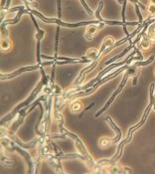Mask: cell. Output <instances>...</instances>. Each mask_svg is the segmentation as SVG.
Wrapping results in <instances>:
<instances>
[{
  "label": "cell",
  "instance_id": "cell-1",
  "mask_svg": "<svg viewBox=\"0 0 155 174\" xmlns=\"http://www.w3.org/2000/svg\"><path fill=\"white\" fill-rule=\"evenodd\" d=\"M41 64H38L37 66H30V67H25V68L19 69L18 71H15L14 73L12 74H9V75H2L1 76V80H5V79H9V78H14L17 75H20L21 73H24L26 71H31V70H37V69H40L41 68Z\"/></svg>",
  "mask_w": 155,
  "mask_h": 174
},
{
  "label": "cell",
  "instance_id": "cell-2",
  "mask_svg": "<svg viewBox=\"0 0 155 174\" xmlns=\"http://www.w3.org/2000/svg\"><path fill=\"white\" fill-rule=\"evenodd\" d=\"M127 76H128V74H127V73H126V75H125V78H124V80H123V82H122V84H121V85H120V87L118 88V89H117V90H116V92H115V93H114V94H113V95H112V97H110V101H108V102H107V103H106V104H105V106H103V108H101V110H99V113H96V117H99V115H101V113H103V111H105V110H106V108H108V106H110V104H112V101H113V99H114V97H115V96H116V95H117V94H118V93H119V90H121V88H122V87H123V85H124V83H125V81H126V79H127Z\"/></svg>",
  "mask_w": 155,
  "mask_h": 174
},
{
  "label": "cell",
  "instance_id": "cell-3",
  "mask_svg": "<svg viewBox=\"0 0 155 174\" xmlns=\"http://www.w3.org/2000/svg\"><path fill=\"white\" fill-rule=\"evenodd\" d=\"M99 55V51L94 48H92L90 50L87 51V54L85 56V59H89V60H94Z\"/></svg>",
  "mask_w": 155,
  "mask_h": 174
},
{
  "label": "cell",
  "instance_id": "cell-4",
  "mask_svg": "<svg viewBox=\"0 0 155 174\" xmlns=\"http://www.w3.org/2000/svg\"><path fill=\"white\" fill-rule=\"evenodd\" d=\"M150 46H151V44H150V41L148 38H142L141 39V42H140V47L142 50H148V49L150 48Z\"/></svg>",
  "mask_w": 155,
  "mask_h": 174
},
{
  "label": "cell",
  "instance_id": "cell-5",
  "mask_svg": "<svg viewBox=\"0 0 155 174\" xmlns=\"http://www.w3.org/2000/svg\"><path fill=\"white\" fill-rule=\"evenodd\" d=\"M11 48V42L8 39H2L1 40V49L4 51H7Z\"/></svg>",
  "mask_w": 155,
  "mask_h": 174
},
{
  "label": "cell",
  "instance_id": "cell-6",
  "mask_svg": "<svg viewBox=\"0 0 155 174\" xmlns=\"http://www.w3.org/2000/svg\"><path fill=\"white\" fill-rule=\"evenodd\" d=\"M82 108H83L82 103H80V102H75V103H73L71 106V108L73 111H79V110H81Z\"/></svg>",
  "mask_w": 155,
  "mask_h": 174
},
{
  "label": "cell",
  "instance_id": "cell-7",
  "mask_svg": "<svg viewBox=\"0 0 155 174\" xmlns=\"http://www.w3.org/2000/svg\"><path fill=\"white\" fill-rule=\"evenodd\" d=\"M103 42L105 43L106 47H112V46L114 45V39L112 38V37H106V38L103 40Z\"/></svg>",
  "mask_w": 155,
  "mask_h": 174
},
{
  "label": "cell",
  "instance_id": "cell-8",
  "mask_svg": "<svg viewBox=\"0 0 155 174\" xmlns=\"http://www.w3.org/2000/svg\"><path fill=\"white\" fill-rule=\"evenodd\" d=\"M99 28L96 27V26H90L87 28V35H91V36H92V35H94L96 33V31H98Z\"/></svg>",
  "mask_w": 155,
  "mask_h": 174
},
{
  "label": "cell",
  "instance_id": "cell-9",
  "mask_svg": "<svg viewBox=\"0 0 155 174\" xmlns=\"http://www.w3.org/2000/svg\"><path fill=\"white\" fill-rule=\"evenodd\" d=\"M147 10L150 14H155V4H150V5L148 6Z\"/></svg>",
  "mask_w": 155,
  "mask_h": 174
},
{
  "label": "cell",
  "instance_id": "cell-10",
  "mask_svg": "<svg viewBox=\"0 0 155 174\" xmlns=\"http://www.w3.org/2000/svg\"><path fill=\"white\" fill-rule=\"evenodd\" d=\"M81 2H82V4H83V5H84V7H85V8L87 9V13H89L90 15H92V11L91 10V9L89 8V7H87V4H85V1H84V0H81Z\"/></svg>",
  "mask_w": 155,
  "mask_h": 174
},
{
  "label": "cell",
  "instance_id": "cell-11",
  "mask_svg": "<svg viewBox=\"0 0 155 174\" xmlns=\"http://www.w3.org/2000/svg\"><path fill=\"white\" fill-rule=\"evenodd\" d=\"M60 0H58V14H59V17H61V5H60Z\"/></svg>",
  "mask_w": 155,
  "mask_h": 174
},
{
  "label": "cell",
  "instance_id": "cell-12",
  "mask_svg": "<svg viewBox=\"0 0 155 174\" xmlns=\"http://www.w3.org/2000/svg\"><path fill=\"white\" fill-rule=\"evenodd\" d=\"M150 2H151V4H155V0H150Z\"/></svg>",
  "mask_w": 155,
  "mask_h": 174
},
{
  "label": "cell",
  "instance_id": "cell-13",
  "mask_svg": "<svg viewBox=\"0 0 155 174\" xmlns=\"http://www.w3.org/2000/svg\"><path fill=\"white\" fill-rule=\"evenodd\" d=\"M4 2H5V0H2V7L4 5Z\"/></svg>",
  "mask_w": 155,
  "mask_h": 174
}]
</instances>
